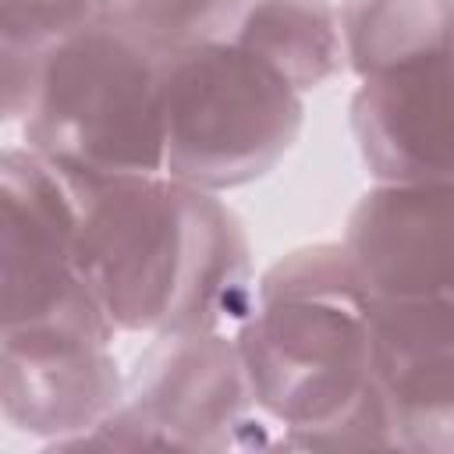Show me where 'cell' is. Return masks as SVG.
<instances>
[{
    "label": "cell",
    "mask_w": 454,
    "mask_h": 454,
    "mask_svg": "<svg viewBox=\"0 0 454 454\" xmlns=\"http://www.w3.org/2000/svg\"><path fill=\"white\" fill-rule=\"evenodd\" d=\"M114 14L142 25L167 46L223 35L241 0H110Z\"/></svg>",
    "instance_id": "cell-14"
},
{
    "label": "cell",
    "mask_w": 454,
    "mask_h": 454,
    "mask_svg": "<svg viewBox=\"0 0 454 454\" xmlns=\"http://www.w3.org/2000/svg\"><path fill=\"white\" fill-rule=\"evenodd\" d=\"M124 394L114 344H0V411L18 433L50 447L89 433Z\"/></svg>",
    "instance_id": "cell-10"
},
{
    "label": "cell",
    "mask_w": 454,
    "mask_h": 454,
    "mask_svg": "<svg viewBox=\"0 0 454 454\" xmlns=\"http://www.w3.org/2000/svg\"><path fill=\"white\" fill-rule=\"evenodd\" d=\"M64 177L78 199L74 262L117 333H234L245 323L252 245L216 192L170 174Z\"/></svg>",
    "instance_id": "cell-1"
},
{
    "label": "cell",
    "mask_w": 454,
    "mask_h": 454,
    "mask_svg": "<svg viewBox=\"0 0 454 454\" xmlns=\"http://www.w3.org/2000/svg\"><path fill=\"white\" fill-rule=\"evenodd\" d=\"M223 35L273 64L301 96L344 67L340 11L330 0H241Z\"/></svg>",
    "instance_id": "cell-11"
},
{
    "label": "cell",
    "mask_w": 454,
    "mask_h": 454,
    "mask_svg": "<svg viewBox=\"0 0 454 454\" xmlns=\"http://www.w3.org/2000/svg\"><path fill=\"white\" fill-rule=\"evenodd\" d=\"M135 365L124 369L121 401L64 447H170L227 450L252 443L248 429L262 419L255 408L238 340L223 330H184L145 337Z\"/></svg>",
    "instance_id": "cell-6"
},
{
    "label": "cell",
    "mask_w": 454,
    "mask_h": 454,
    "mask_svg": "<svg viewBox=\"0 0 454 454\" xmlns=\"http://www.w3.org/2000/svg\"><path fill=\"white\" fill-rule=\"evenodd\" d=\"M372 380L394 447L454 454V298L376 301Z\"/></svg>",
    "instance_id": "cell-8"
},
{
    "label": "cell",
    "mask_w": 454,
    "mask_h": 454,
    "mask_svg": "<svg viewBox=\"0 0 454 454\" xmlns=\"http://www.w3.org/2000/svg\"><path fill=\"white\" fill-rule=\"evenodd\" d=\"M340 241L376 301L454 298V181H376Z\"/></svg>",
    "instance_id": "cell-7"
},
{
    "label": "cell",
    "mask_w": 454,
    "mask_h": 454,
    "mask_svg": "<svg viewBox=\"0 0 454 454\" xmlns=\"http://www.w3.org/2000/svg\"><path fill=\"white\" fill-rule=\"evenodd\" d=\"M106 14H114L110 0H0V50L39 57Z\"/></svg>",
    "instance_id": "cell-13"
},
{
    "label": "cell",
    "mask_w": 454,
    "mask_h": 454,
    "mask_svg": "<svg viewBox=\"0 0 454 454\" xmlns=\"http://www.w3.org/2000/svg\"><path fill=\"white\" fill-rule=\"evenodd\" d=\"M78 199L71 181L25 145L0 153V344L103 340L117 330L74 262Z\"/></svg>",
    "instance_id": "cell-5"
},
{
    "label": "cell",
    "mask_w": 454,
    "mask_h": 454,
    "mask_svg": "<svg viewBox=\"0 0 454 454\" xmlns=\"http://www.w3.org/2000/svg\"><path fill=\"white\" fill-rule=\"evenodd\" d=\"M301 92L227 35L170 50L163 78V174L206 192L266 177L298 142Z\"/></svg>",
    "instance_id": "cell-4"
},
{
    "label": "cell",
    "mask_w": 454,
    "mask_h": 454,
    "mask_svg": "<svg viewBox=\"0 0 454 454\" xmlns=\"http://www.w3.org/2000/svg\"><path fill=\"white\" fill-rule=\"evenodd\" d=\"M348 114L376 181H454V50L362 78Z\"/></svg>",
    "instance_id": "cell-9"
},
{
    "label": "cell",
    "mask_w": 454,
    "mask_h": 454,
    "mask_svg": "<svg viewBox=\"0 0 454 454\" xmlns=\"http://www.w3.org/2000/svg\"><path fill=\"white\" fill-rule=\"evenodd\" d=\"M344 67L362 82L454 50V0H340Z\"/></svg>",
    "instance_id": "cell-12"
},
{
    "label": "cell",
    "mask_w": 454,
    "mask_h": 454,
    "mask_svg": "<svg viewBox=\"0 0 454 454\" xmlns=\"http://www.w3.org/2000/svg\"><path fill=\"white\" fill-rule=\"evenodd\" d=\"M372 309L344 241L301 245L255 280L234 340L284 447H394L372 380Z\"/></svg>",
    "instance_id": "cell-2"
},
{
    "label": "cell",
    "mask_w": 454,
    "mask_h": 454,
    "mask_svg": "<svg viewBox=\"0 0 454 454\" xmlns=\"http://www.w3.org/2000/svg\"><path fill=\"white\" fill-rule=\"evenodd\" d=\"M170 50L142 25L103 21L39 53L21 142L78 177L163 174V78Z\"/></svg>",
    "instance_id": "cell-3"
}]
</instances>
